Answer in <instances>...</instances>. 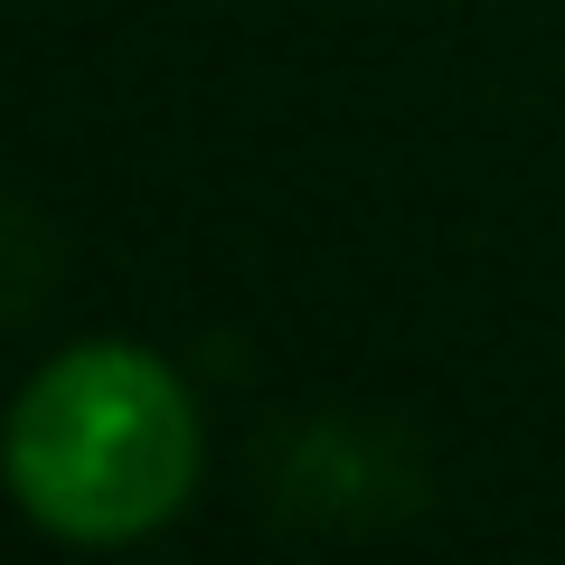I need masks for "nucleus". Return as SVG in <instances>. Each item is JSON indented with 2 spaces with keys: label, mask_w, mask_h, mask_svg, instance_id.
<instances>
[{
  "label": "nucleus",
  "mask_w": 565,
  "mask_h": 565,
  "mask_svg": "<svg viewBox=\"0 0 565 565\" xmlns=\"http://www.w3.org/2000/svg\"><path fill=\"white\" fill-rule=\"evenodd\" d=\"M10 500L76 546L151 537L199 481V415L189 386L151 349L85 340L29 377L10 405Z\"/></svg>",
  "instance_id": "f257e3e1"
}]
</instances>
